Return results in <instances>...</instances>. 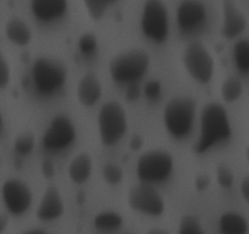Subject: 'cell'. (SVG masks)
Masks as SVG:
<instances>
[{"label":"cell","mask_w":249,"mask_h":234,"mask_svg":"<svg viewBox=\"0 0 249 234\" xmlns=\"http://www.w3.org/2000/svg\"><path fill=\"white\" fill-rule=\"evenodd\" d=\"M128 124V115L121 102L108 100L102 104L97 114V131L102 145H117L126 134Z\"/></svg>","instance_id":"5b68a950"},{"label":"cell","mask_w":249,"mask_h":234,"mask_svg":"<svg viewBox=\"0 0 249 234\" xmlns=\"http://www.w3.org/2000/svg\"><path fill=\"white\" fill-rule=\"evenodd\" d=\"M9 222L10 219L6 214H0V234H2L5 231H6L7 227H9Z\"/></svg>","instance_id":"836d02e7"},{"label":"cell","mask_w":249,"mask_h":234,"mask_svg":"<svg viewBox=\"0 0 249 234\" xmlns=\"http://www.w3.org/2000/svg\"><path fill=\"white\" fill-rule=\"evenodd\" d=\"M53 166L50 161H44L43 163V172L45 175V177H53Z\"/></svg>","instance_id":"d6a6232c"},{"label":"cell","mask_w":249,"mask_h":234,"mask_svg":"<svg viewBox=\"0 0 249 234\" xmlns=\"http://www.w3.org/2000/svg\"><path fill=\"white\" fill-rule=\"evenodd\" d=\"M147 234H169L167 231L164 229H160V228H153L151 231L147 232Z\"/></svg>","instance_id":"d590c367"},{"label":"cell","mask_w":249,"mask_h":234,"mask_svg":"<svg viewBox=\"0 0 249 234\" xmlns=\"http://www.w3.org/2000/svg\"><path fill=\"white\" fill-rule=\"evenodd\" d=\"M175 161L172 153L165 149H150L141 154L136 162V175L141 183H165L174 172Z\"/></svg>","instance_id":"8992f818"},{"label":"cell","mask_w":249,"mask_h":234,"mask_svg":"<svg viewBox=\"0 0 249 234\" xmlns=\"http://www.w3.org/2000/svg\"><path fill=\"white\" fill-rule=\"evenodd\" d=\"M78 49L84 58H91L97 51V39L94 34L85 33L78 40Z\"/></svg>","instance_id":"4316f807"},{"label":"cell","mask_w":249,"mask_h":234,"mask_svg":"<svg viewBox=\"0 0 249 234\" xmlns=\"http://www.w3.org/2000/svg\"><path fill=\"white\" fill-rule=\"evenodd\" d=\"M150 66L151 56L147 51L130 49L111 58L108 63L109 77L117 84L133 85L147 75Z\"/></svg>","instance_id":"7a4b0ae2"},{"label":"cell","mask_w":249,"mask_h":234,"mask_svg":"<svg viewBox=\"0 0 249 234\" xmlns=\"http://www.w3.org/2000/svg\"><path fill=\"white\" fill-rule=\"evenodd\" d=\"M67 76V66L58 58L40 56L32 63V84L40 97L57 95L65 87Z\"/></svg>","instance_id":"3957f363"},{"label":"cell","mask_w":249,"mask_h":234,"mask_svg":"<svg viewBox=\"0 0 249 234\" xmlns=\"http://www.w3.org/2000/svg\"><path fill=\"white\" fill-rule=\"evenodd\" d=\"M181 61L186 72L195 82L202 85L212 82L215 72V62L203 43L194 40L187 44L181 55Z\"/></svg>","instance_id":"52a82bcc"},{"label":"cell","mask_w":249,"mask_h":234,"mask_svg":"<svg viewBox=\"0 0 249 234\" xmlns=\"http://www.w3.org/2000/svg\"><path fill=\"white\" fill-rule=\"evenodd\" d=\"M197 105L190 97H174L163 110V123L167 133L174 139H184L191 133Z\"/></svg>","instance_id":"277c9868"},{"label":"cell","mask_w":249,"mask_h":234,"mask_svg":"<svg viewBox=\"0 0 249 234\" xmlns=\"http://www.w3.org/2000/svg\"><path fill=\"white\" fill-rule=\"evenodd\" d=\"M178 234H207L201 222L192 214H186L180 219Z\"/></svg>","instance_id":"484cf974"},{"label":"cell","mask_w":249,"mask_h":234,"mask_svg":"<svg viewBox=\"0 0 249 234\" xmlns=\"http://www.w3.org/2000/svg\"><path fill=\"white\" fill-rule=\"evenodd\" d=\"M2 126H4V117H2V114L0 112V132H1Z\"/></svg>","instance_id":"8d00e7d4"},{"label":"cell","mask_w":249,"mask_h":234,"mask_svg":"<svg viewBox=\"0 0 249 234\" xmlns=\"http://www.w3.org/2000/svg\"><path fill=\"white\" fill-rule=\"evenodd\" d=\"M94 228L101 234H113L123 227L124 219L118 212L102 211L94 218Z\"/></svg>","instance_id":"ffe728a7"},{"label":"cell","mask_w":249,"mask_h":234,"mask_svg":"<svg viewBox=\"0 0 249 234\" xmlns=\"http://www.w3.org/2000/svg\"><path fill=\"white\" fill-rule=\"evenodd\" d=\"M22 234H48V233L40 228H31V229H28V231L23 232Z\"/></svg>","instance_id":"e575fe53"},{"label":"cell","mask_w":249,"mask_h":234,"mask_svg":"<svg viewBox=\"0 0 249 234\" xmlns=\"http://www.w3.org/2000/svg\"><path fill=\"white\" fill-rule=\"evenodd\" d=\"M246 157H247V161H248V163H249V145H248L247 150H246Z\"/></svg>","instance_id":"74e56055"},{"label":"cell","mask_w":249,"mask_h":234,"mask_svg":"<svg viewBox=\"0 0 249 234\" xmlns=\"http://www.w3.org/2000/svg\"><path fill=\"white\" fill-rule=\"evenodd\" d=\"M68 0H31V11L41 23H53L66 15Z\"/></svg>","instance_id":"9a60e30c"},{"label":"cell","mask_w":249,"mask_h":234,"mask_svg":"<svg viewBox=\"0 0 249 234\" xmlns=\"http://www.w3.org/2000/svg\"><path fill=\"white\" fill-rule=\"evenodd\" d=\"M215 176L216 182H218V184L223 189H230V188H232L233 183H235V176H233V172L228 165L219 163L215 170Z\"/></svg>","instance_id":"83f0119b"},{"label":"cell","mask_w":249,"mask_h":234,"mask_svg":"<svg viewBox=\"0 0 249 234\" xmlns=\"http://www.w3.org/2000/svg\"><path fill=\"white\" fill-rule=\"evenodd\" d=\"M77 139V128L65 114L53 117L41 138L43 149L49 154H60L71 148Z\"/></svg>","instance_id":"9c48e42d"},{"label":"cell","mask_w":249,"mask_h":234,"mask_svg":"<svg viewBox=\"0 0 249 234\" xmlns=\"http://www.w3.org/2000/svg\"><path fill=\"white\" fill-rule=\"evenodd\" d=\"M1 200L10 214L23 216L33 204V192L23 180L9 178L1 185Z\"/></svg>","instance_id":"8fae6325"},{"label":"cell","mask_w":249,"mask_h":234,"mask_svg":"<svg viewBox=\"0 0 249 234\" xmlns=\"http://www.w3.org/2000/svg\"><path fill=\"white\" fill-rule=\"evenodd\" d=\"M102 178L108 185H118L124 179V171L118 163L107 162L102 167Z\"/></svg>","instance_id":"d4e9b609"},{"label":"cell","mask_w":249,"mask_h":234,"mask_svg":"<svg viewBox=\"0 0 249 234\" xmlns=\"http://www.w3.org/2000/svg\"><path fill=\"white\" fill-rule=\"evenodd\" d=\"M207 7L198 0H184L177 10V22L180 31L185 34L194 33L203 28L207 22Z\"/></svg>","instance_id":"7c38bea8"},{"label":"cell","mask_w":249,"mask_h":234,"mask_svg":"<svg viewBox=\"0 0 249 234\" xmlns=\"http://www.w3.org/2000/svg\"><path fill=\"white\" fill-rule=\"evenodd\" d=\"M232 136V124L225 107L216 101L204 105L199 117V134L195 141L194 153L203 155Z\"/></svg>","instance_id":"6da1fadb"},{"label":"cell","mask_w":249,"mask_h":234,"mask_svg":"<svg viewBox=\"0 0 249 234\" xmlns=\"http://www.w3.org/2000/svg\"><path fill=\"white\" fill-rule=\"evenodd\" d=\"M243 94V84L238 78L229 77L223 82L220 87L221 99L226 104H233Z\"/></svg>","instance_id":"7402d4cb"},{"label":"cell","mask_w":249,"mask_h":234,"mask_svg":"<svg viewBox=\"0 0 249 234\" xmlns=\"http://www.w3.org/2000/svg\"><path fill=\"white\" fill-rule=\"evenodd\" d=\"M240 192H241V195H242V197L245 199V201L249 204V176L248 177L243 178L242 182H241Z\"/></svg>","instance_id":"4dcf8cb0"},{"label":"cell","mask_w":249,"mask_h":234,"mask_svg":"<svg viewBox=\"0 0 249 234\" xmlns=\"http://www.w3.org/2000/svg\"><path fill=\"white\" fill-rule=\"evenodd\" d=\"M162 92V85L157 80H151L143 88V94L147 99H157Z\"/></svg>","instance_id":"f546056e"},{"label":"cell","mask_w":249,"mask_h":234,"mask_svg":"<svg viewBox=\"0 0 249 234\" xmlns=\"http://www.w3.org/2000/svg\"><path fill=\"white\" fill-rule=\"evenodd\" d=\"M0 168H1V160H0Z\"/></svg>","instance_id":"f35d334b"},{"label":"cell","mask_w":249,"mask_h":234,"mask_svg":"<svg viewBox=\"0 0 249 234\" xmlns=\"http://www.w3.org/2000/svg\"><path fill=\"white\" fill-rule=\"evenodd\" d=\"M116 1H118V0H83L88 15L94 21L101 20L108 10V7Z\"/></svg>","instance_id":"603a6c76"},{"label":"cell","mask_w":249,"mask_h":234,"mask_svg":"<svg viewBox=\"0 0 249 234\" xmlns=\"http://www.w3.org/2000/svg\"><path fill=\"white\" fill-rule=\"evenodd\" d=\"M5 37L16 46H27L33 39V33L28 24L21 19L12 17L5 24Z\"/></svg>","instance_id":"ac0fdd59"},{"label":"cell","mask_w":249,"mask_h":234,"mask_svg":"<svg viewBox=\"0 0 249 234\" xmlns=\"http://www.w3.org/2000/svg\"><path fill=\"white\" fill-rule=\"evenodd\" d=\"M143 36L156 44H164L169 37V12L162 0H146L140 17Z\"/></svg>","instance_id":"ba28073f"},{"label":"cell","mask_w":249,"mask_h":234,"mask_svg":"<svg viewBox=\"0 0 249 234\" xmlns=\"http://www.w3.org/2000/svg\"><path fill=\"white\" fill-rule=\"evenodd\" d=\"M218 229L220 234H248L249 224L241 214L228 211L219 217Z\"/></svg>","instance_id":"d6986e66"},{"label":"cell","mask_w":249,"mask_h":234,"mask_svg":"<svg viewBox=\"0 0 249 234\" xmlns=\"http://www.w3.org/2000/svg\"><path fill=\"white\" fill-rule=\"evenodd\" d=\"M223 23L220 34L224 39H236L247 29L248 19L242 10L238 7L235 0H223Z\"/></svg>","instance_id":"4fadbf2b"},{"label":"cell","mask_w":249,"mask_h":234,"mask_svg":"<svg viewBox=\"0 0 249 234\" xmlns=\"http://www.w3.org/2000/svg\"><path fill=\"white\" fill-rule=\"evenodd\" d=\"M128 205L134 212L148 217H160L165 212V201L155 185L140 183L130 188Z\"/></svg>","instance_id":"30bf717a"},{"label":"cell","mask_w":249,"mask_h":234,"mask_svg":"<svg viewBox=\"0 0 249 234\" xmlns=\"http://www.w3.org/2000/svg\"><path fill=\"white\" fill-rule=\"evenodd\" d=\"M209 185V177H207L206 175H201L197 177L196 179V188L199 192H203L204 189H207Z\"/></svg>","instance_id":"1f68e13d"},{"label":"cell","mask_w":249,"mask_h":234,"mask_svg":"<svg viewBox=\"0 0 249 234\" xmlns=\"http://www.w3.org/2000/svg\"><path fill=\"white\" fill-rule=\"evenodd\" d=\"M75 90L78 102L88 109L95 106L102 97V84L97 76L92 72H87L80 77Z\"/></svg>","instance_id":"2e32d148"},{"label":"cell","mask_w":249,"mask_h":234,"mask_svg":"<svg viewBox=\"0 0 249 234\" xmlns=\"http://www.w3.org/2000/svg\"><path fill=\"white\" fill-rule=\"evenodd\" d=\"M94 160L89 153H79L71 160L68 165V178L73 184L82 185L91 177Z\"/></svg>","instance_id":"e0dca14e"},{"label":"cell","mask_w":249,"mask_h":234,"mask_svg":"<svg viewBox=\"0 0 249 234\" xmlns=\"http://www.w3.org/2000/svg\"><path fill=\"white\" fill-rule=\"evenodd\" d=\"M65 200L58 188L50 185L45 189L36 209V218L41 222H53L63 216Z\"/></svg>","instance_id":"5bb4252c"},{"label":"cell","mask_w":249,"mask_h":234,"mask_svg":"<svg viewBox=\"0 0 249 234\" xmlns=\"http://www.w3.org/2000/svg\"><path fill=\"white\" fill-rule=\"evenodd\" d=\"M232 60L242 75H249V39H240L232 49Z\"/></svg>","instance_id":"44dd1931"},{"label":"cell","mask_w":249,"mask_h":234,"mask_svg":"<svg viewBox=\"0 0 249 234\" xmlns=\"http://www.w3.org/2000/svg\"><path fill=\"white\" fill-rule=\"evenodd\" d=\"M36 146V138L31 132H23L16 136L14 141V150L19 156H28Z\"/></svg>","instance_id":"cb8c5ba5"},{"label":"cell","mask_w":249,"mask_h":234,"mask_svg":"<svg viewBox=\"0 0 249 234\" xmlns=\"http://www.w3.org/2000/svg\"><path fill=\"white\" fill-rule=\"evenodd\" d=\"M11 79V68L6 56L0 50V90H4L10 84Z\"/></svg>","instance_id":"f1b7e54d"}]
</instances>
